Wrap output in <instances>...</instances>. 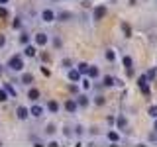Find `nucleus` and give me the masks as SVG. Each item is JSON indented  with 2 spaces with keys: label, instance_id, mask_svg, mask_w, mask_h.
<instances>
[{
  "label": "nucleus",
  "instance_id": "obj_21",
  "mask_svg": "<svg viewBox=\"0 0 157 147\" xmlns=\"http://www.w3.org/2000/svg\"><path fill=\"white\" fill-rule=\"evenodd\" d=\"M4 88L8 90V94H10V96H16V88H12V85H8V82H6V85H4Z\"/></svg>",
  "mask_w": 157,
  "mask_h": 147
},
{
  "label": "nucleus",
  "instance_id": "obj_6",
  "mask_svg": "<svg viewBox=\"0 0 157 147\" xmlns=\"http://www.w3.org/2000/svg\"><path fill=\"white\" fill-rule=\"evenodd\" d=\"M47 33H41V32H39V33H36V43H37V45H47Z\"/></svg>",
  "mask_w": 157,
  "mask_h": 147
},
{
  "label": "nucleus",
  "instance_id": "obj_26",
  "mask_svg": "<svg viewBox=\"0 0 157 147\" xmlns=\"http://www.w3.org/2000/svg\"><path fill=\"white\" fill-rule=\"evenodd\" d=\"M69 18H71L69 12H61V14H59V20H69Z\"/></svg>",
  "mask_w": 157,
  "mask_h": 147
},
{
  "label": "nucleus",
  "instance_id": "obj_24",
  "mask_svg": "<svg viewBox=\"0 0 157 147\" xmlns=\"http://www.w3.org/2000/svg\"><path fill=\"white\" fill-rule=\"evenodd\" d=\"M118 127H120V130L126 127V120H124V118H118Z\"/></svg>",
  "mask_w": 157,
  "mask_h": 147
},
{
  "label": "nucleus",
  "instance_id": "obj_28",
  "mask_svg": "<svg viewBox=\"0 0 157 147\" xmlns=\"http://www.w3.org/2000/svg\"><path fill=\"white\" fill-rule=\"evenodd\" d=\"M157 75V71H155V69H149V71H147V78H153Z\"/></svg>",
  "mask_w": 157,
  "mask_h": 147
},
{
  "label": "nucleus",
  "instance_id": "obj_4",
  "mask_svg": "<svg viewBox=\"0 0 157 147\" xmlns=\"http://www.w3.org/2000/svg\"><path fill=\"white\" fill-rule=\"evenodd\" d=\"M41 20H43V22H53V20H55V12H53V10H43V12H41Z\"/></svg>",
  "mask_w": 157,
  "mask_h": 147
},
{
  "label": "nucleus",
  "instance_id": "obj_36",
  "mask_svg": "<svg viewBox=\"0 0 157 147\" xmlns=\"http://www.w3.org/2000/svg\"><path fill=\"white\" fill-rule=\"evenodd\" d=\"M4 43H6V37H4V36H0V47H2Z\"/></svg>",
  "mask_w": 157,
  "mask_h": 147
},
{
  "label": "nucleus",
  "instance_id": "obj_11",
  "mask_svg": "<svg viewBox=\"0 0 157 147\" xmlns=\"http://www.w3.org/2000/svg\"><path fill=\"white\" fill-rule=\"evenodd\" d=\"M24 55H28V57H36V55H37V49L33 47V45H28L26 49H24Z\"/></svg>",
  "mask_w": 157,
  "mask_h": 147
},
{
  "label": "nucleus",
  "instance_id": "obj_32",
  "mask_svg": "<svg viewBox=\"0 0 157 147\" xmlns=\"http://www.w3.org/2000/svg\"><path fill=\"white\" fill-rule=\"evenodd\" d=\"M82 86H85V88H90V81H88V78H82Z\"/></svg>",
  "mask_w": 157,
  "mask_h": 147
},
{
  "label": "nucleus",
  "instance_id": "obj_2",
  "mask_svg": "<svg viewBox=\"0 0 157 147\" xmlns=\"http://www.w3.org/2000/svg\"><path fill=\"white\" fill-rule=\"evenodd\" d=\"M147 81H149V78H147V75H144V77H140L137 85H140V90L144 92V94H147V96H149V86H147Z\"/></svg>",
  "mask_w": 157,
  "mask_h": 147
},
{
  "label": "nucleus",
  "instance_id": "obj_39",
  "mask_svg": "<svg viewBox=\"0 0 157 147\" xmlns=\"http://www.w3.org/2000/svg\"><path fill=\"white\" fill-rule=\"evenodd\" d=\"M130 4H136V0H130Z\"/></svg>",
  "mask_w": 157,
  "mask_h": 147
},
{
  "label": "nucleus",
  "instance_id": "obj_27",
  "mask_svg": "<svg viewBox=\"0 0 157 147\" xmlns=\"http://www.w3.org/2000/svg\"><path fill=\"white\" fill-rule=\"evenodd\" d=\"M0 18H8V10L0 6Z\"/></svg>",
  "mask_w": 157,
  "mask_h": 147
},
{
  "label": "nucleus",
  "instance_id": "obj_31",
  "mask_svg": "<svg viewBox=\"0 0 157 147\" xmlns=\"http://www.w3.org/2000/svg\"><path fill=\"white\" fill-rule=\"evenodd\" d=\"M94 102H96L98 106H102V104H104V98H102V96H96V98H94Z\"/></svg>",
  "mask_w": 157,
  "mask_h": 147
},
{
  "label": "nucleus",
  "instance_id": "obj_7",
  "mask_svg": "<svg viewBox=\"0 0 157 147\" xmlns=\"http://www.w3.org/2000/svg\"><path fill=\"white\" fill-rule=\"evenodd\" d=\"M69 81H73V82L81 81V71H78V69H71V71H69Z\"/></svg>",
  "mask_w": 157,
  "mask_h": 147
},
{
  "label": "nucleus",
  "instance_id": "obj_40",
  "mask_svg": "<svg viewBox=\"0 0 157 147\" xmlns=\"http://www.w3.org/2000/svg\"><path fill=\"white\" fill-rule=\"evenodd\" d=\"M0 145H2V143H0Z\"/></svg>",
  "mask_w": 157,
  "mask_h": 147
},
{
  "label": "nucleus",
  "instance_id": "obj_9",
  "mask_svg": "<svg viewBox=\"0 0 157 147\" xmlns=\"http://www.w3.org/2000/svg\"><path fill=\"white\" fill-rule=\"evenodd\" d=\"M77 106H78L77 100H67L65 102V110L67 112H77Z\"/></svg>",
  "mask_w": 157,
  "mask_h": 147
},
{
  "label": "nucleus",
  "instance_id": "obj_19",
  "mask_svg": "<svg viewBox=\"0 0 157 147\" xmlns=\"http://www.w3.org/2000/svg\"><path fill=\"white\" fill-rule=\"evenodd\" d=\"M88 67H90V65H86V63H78V71H81V75L88 73Z\"/></svg>",
  "mask_w": 157,
  "mask_h": 147
},
{
  "label": "nucleus",
  "instance_id": "obj_18",
  "mask_svg": "<svg viewBox=\"0 0 157 147\" xmlns=\"http://www.w3.org/2000/svg\"><path fill=\"white\" fill-rule=\"evenodd\" d=\"M8 100V90L6 88H0V102H6Z\"/></svg>",
  "mask_w": 157,
  "mask_h": 147
},
{
  "label": "nucleus",
  "instance_id": "obj_10",
  "mask_svg": "<svg viewBox=\"0 0 157 147\" xmlns=\"http://www.w3.org/2000/svg\"><path fill=\"white\" fill-rule=\"evenodd\" d=\"M29 114H32L33 118H39L43 114V108L41 106H32V108H29Z\"/></svg>",
  "mask_w": 157,
  "mask_h": 147
},
{
  "label": "nucleus",
  "instance_id": "obj_25",
  "mask_svg": "<svg viewBox=\"0 0 157 147\" xmlns=\"http://www.w3.org/2000/svg\"><path fill=\"white\" fill-rule=\"evenodd\" d=\"M149 116L151 118H157V106H151L149 108Z\"/></svg>",
  "mask_w": 157,
  "mask_h": 147
},
{
  "label": "nucleus",
  "instance_id": "obj_23",
  "mask_svg": "<svg viewBox=\"0 0 157 147\" xmlns=\"http://www.w3.org/2000/svg\"><path fill=\"white\" fill-rule=\"evenodd\" d=\"M106 59H108V61H114V59H116V53L112 51V49H108V51H106Z\"/></svg>",
  "mask_w": 157,
  "mask_h": 147
},
{
  "label": "nucleus",
  "instance_id": "obj_30",
  "mask_svg": "<svg viewBox=\"0 0 157 147\" xmlns=\"http://www.w3.org/2000/svg\"><path fill=\"white\" fill-rule=\"evenodd\" d=\"M45 131H47L49 135H51V134H55V126H47V127H45Z\"/></svg>",
  "mask_w": 157,
  "mask_h": 147
},
{
  "label": "nucleus",
  "instance_id": "obj_33",
  "mask_svg": "<svg viewBox=\"0 0 157 147\" xmlns=\"http://www.w3.org/2000/svg\"><path fill=\"white\" fill-rule=\"evenodd\" d=\"M20 26H22V22H20V20L16 18V20H14V22H12V28H20Z\"/></svg>",
  "mask_w": 157,
  "mask_h": 147
},
{
  "label": "nucleus",
  "instance_id": "obj_5",
  "mask_svg": "<svg viewBox=\"0 0 157 147\" xmlns=\"http://www.w3.org/2000/svg\"><path fill=\"white\" fill-rule=\"evenodd\" d=\"M132 65H134V61H132V57H124V67H126V73H128V75H134V67H132Z\"/></svg>",
  "mask_w": 157,
  "mask_h": 147
},
{
  "label": "nucleus",
  "instance_id": "obj_16",
  "mask_svg": "<svg viewBox=\"0 0 157 147\" xmlns=\"http://www.w3.org/2000/svg\"><path fill=\"white\" fill-rule=\"evenodd\" d=\"M104 86H112V85H118V81L116 78H112V77H104V82H102Z\"/></svg>",
  "mask_w": 157,
  "mask_h": 147
},
{
  "label": "nucleus",
  "instance_id": "obj_14",
  "mask_svg": "<svg viewBox=\"0 0 157 147\" xmlns=\"http://www.w3.org/2000/svg\"><path fill=\"white\" fill-rule=\"evenodd\" d=\"M86 75L90 77V78H96L98 75H100V71H98L96 67H88V73H86Z\"/></svg>",
  "mask_w": 157,
  "mask_h": 147
},
{
  "label": "nucleus",
  "instance_id": "obj_13",
  "mask_svg": "<svg viewBox=\"0 0 157 147\" xmlns=\"http://www.w3.org/2000/svg\"><path fill=\"white\" fill-rule=\"evenodd\" d=\"M28 98H29V100H37V98H39V90H37V88H29Z\"/></svg>",
  "mask_w": 157,
  "mask_h": 147
},
{
  "label": "nucleus",
  "instance_id": "obj_34",
  "mask_svg": "<svg viewBox=\"0 0 157 147\" xmlns=\"http://www.w3.org/2000/svg\"><path fill=\"white\" fill-rule=\"evenodd\" d=\"M41 73H43V75H45V77H49V75H51V71H49L47 67H41Z\"/></svg>",
  "mask_w": 157,
  "mask_h": 147
},
{
  "label": "nucleus",
  "instance_id": "obj_15",
  "mask_svg": "<svg viewBox=\"0 0 157 147\" xmlns=\"http://www.w3.org/2000/svg\"><path fill=\"white\" fill-rule=\"evenodd\" d=\"M77 104H78V106H86V104H88V96H86V94H81V96L77 98Z\"/></svg>",
  "mask_w": 157,
  "mask_h": 147
},
{
  "label": "nucleus",
  "instance_id": "obj_29",
  "mask_svg": "<svg viewBox=\"0 0 157 147\" xmlns=\"http://www.w3.org/2000/svg\"><path fill=\"white\" fill-rule=\"evenodd\" d=\"M20 41H22V43H28V41H29V36H28V33H22V37H20Z\"/></svg>",
  "mask_w": 157,
  "mask_h": 147
},
{
  "label": "nucleus",
  "instance_id": "obj_8",
  "mask_svg": "<svg viewBox=\"0 0 157 147\" xmlns=\"http://www.w3.org/2000/svg\"><path fill=\"white\" fill-rule=\"evenodd\" d=\"M16 116L20 118V120H26V118L29 116V110H28V108H24V106H20L18 110H16Z\"/></svg>",
  "mask_w": 157,
  "mask_h": 147
},
{
  "label": "nucleus",
  "instance_id": "obj_35",
  "mask_svg": "<svg viewBox=\"0 0 157 147\" xmlns=\"http://www.w3.org/2000/svg\"><path fill=\"white\" fill-rule=\"evenodd\" d=\"M41 59H43V61H49L51 57H49V53H41Z\"/></svg>",
  "mask_w": 157,
  "mask_h": 147
},
{
  "label": "nucleus",
  "instance_id": "obj_17",
  "mask_svg": "<svg viewBox=\"0 0 157 147\" xmlns=\"http://www.w3.org/2000/svg\"><path fill=\"white\" fill-rule=\"evenodd\" d=\"M47 108H49V112H57L59 110V104H57L55 100H49L47 102Z\"/></svg>",
  "mask_w": 157,
  "mask_h": 147
},
{
  "label": "nucleus",
  "instance_id": "obj_22",
  "mask_svg": "<svg viewBox=\"0 0 157 147\" xmlns=\"http://www.w3.org/2000/svg\"><path fill=\"white\" fill-rule=\"evenodd\" d=\"M122 29H124V33H126V37H130L132 36V28L128 26V24H122Z\"/></svg>",
  "mask_w": 157,
  "mask_h": 147
},
{
  "label": "nucleus",
  "instance_id": "obj_12",
  "mask_svg": "<svg viewBox=\"0 0 157 147\" xmlns=\"http://www.w3.org/2000/svg\"><path fill=\"white\" fill-rule=\"evenodd\" d=\"M22 82H24V85H32V82H33V75H32V73H24V75H22Z\"/></svg>",
  "mask_w": 157,
  "mask_h": 147
},
{
  "label": "nucleus",
  "instance_id": "obj_3",
  "mask_svg": "<svg viewBox=\"0 0 157 147\" xmlns=\"http://www.w3.org/2000/svg\"><path fill=\"white\" fill-rule=\"evenodd\" d=\"M106 12H108L106 6H104V4H100V6L94 8V14H92V16H94V20H102V18L106 16Z\"/></svg>",
  "mask_w": 157,
  "mask_h": 147
},
{
  "label": "nucleus",
  "instance_id": "obj_20",
  "mask_svg": "<svg viewBox=\"0 0 157 147\" xmlns=\"http://www.w3.org/2000/svg\"><path fill=\"white\" fill-rule=\"evenodd\" d=\"M108 139L110 141H120V135H118L116 131H108Z\"/></svg>",
  "mask_w": 157,
  "mask_h": 147
},
{
  "label": "nucleus",
  "instance_id": "obj_38",
  "mask_svg": "<svg viewBox=\"0 0 157 147\" xmlns=\"http://www.w3.org/2000/svg\"><path fill=\"white\" fill-rule=\"evenodd\" d=\"M0 2H2V4H6V2H8V0H0Z\"/></svg>",
  "mask_w": 157,
  "mask_h": 147
},
{
  "label": "nucleus",
  "instance_id": "obj_1",
  "mask_svg": "<svg viewBox=\"0 0 157 147\" xmlns=\"http://www.w3.org/2000/svg\"><path fill=\"white\" fill-rule=\"evenodd\" d=\"M8 67L12 69V71H22V69H24L22 57H20V55H12V57L8 59Z\"/></svg>",
  "mask_w": 157,
  "mask_h": 147
},
{
  "label": "nucleus",
  "instance_id": "obj_37",
  "mask_svg": "<svg viewBox=\"0 0 157 147\" xmlns=\"http://www.w3.org/2000/svg\"><path fill=\"white\" fill-rule=\"evenodd\" d=\"M153 127H155V131H157V118H155V126Z\"/></svg>",
  "mask_w": 157,
  "mask_h": 147
}]
</instances>
